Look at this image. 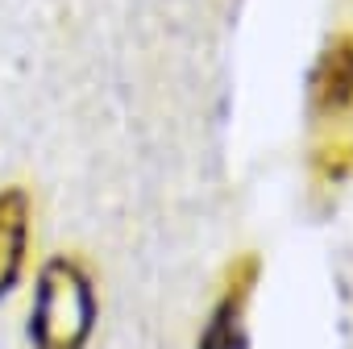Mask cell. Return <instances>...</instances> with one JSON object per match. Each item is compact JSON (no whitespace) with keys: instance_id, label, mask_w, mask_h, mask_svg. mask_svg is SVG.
Masks as SVG:
<instances>
[{"instance_id":"obj_2","label":"cell","mask_w":353,"mask_h":349,"mask_svg":"<svg viewBox=\"0 0 353 349\" xmlns=\"http://www.w3.org/2000/svg\"><path fill=\"white\" fill-rule=\"evenodd\" d=\"M21 266V200L0 196V295L17 279Z\"/></svg>"},{"instance_id":"obj_1","label":"cell","mask_w":353,"mask_h":349,"mask_svg":"<svg viewBox=\"0 0 353 349\" xmlns=\"http://www.w3.org/2000/svg\"><path fill=\"white\" fill-rule=\"evenodd\" d=\"M88 320H92V299H88V283L71 270V266H50L42 279V299H38V341L46 349H79L88 337Z\"/></svg>"}]
</instances>
